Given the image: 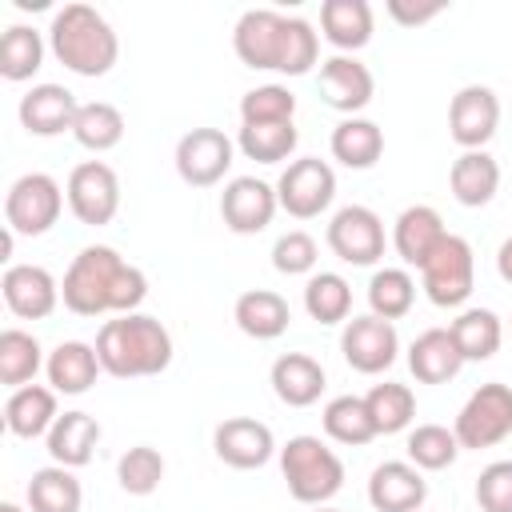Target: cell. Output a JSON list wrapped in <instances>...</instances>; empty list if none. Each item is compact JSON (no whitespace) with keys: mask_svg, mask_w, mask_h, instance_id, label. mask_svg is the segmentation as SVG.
I'll use <instances>...</instances> for the list:
<instances>
[{"mask_svg":"<svg viewBox=\"0 0 512 512\" xmlns=\"http://www.w3.org/2000/svg\"><path fill=\"white\" fill-rule=\"evenodd\" d=\"M144 296H148V276L108 244L80 248L60 280V300L76 316L140 312Z\"/></svg>","mask_w":512,"mask_h":512,"instance_id":"obj_1","label":"cell"},{"mask_svg":"<svg viewBox=\"0 0 512 512\" xmlns=\"http://www.w3.org/2000/svg\"><path fill=\"white\" fill-rule=\"evenodd\" d=\"M232 48L244 68L304 76L320 60V32L304 16H284L276 8H248L232 28Z\"/></svg>","mask_w":512,"mask_h":512,"instance_id":"obj_2","label":"cell"},{"mask_svg":"<svg viewBox=\"0 0 512 512\" xmlns=\"http://www.w3.org/2000/svg\"><path fill=\"white\" fill-rule=\"evenodd\" d=\"M172 332L148 316V312H124L100 324L96 332V356L100 368L116 380H140L160 376L172 364Z\"/></svg>","mask_w":512,"mask_h":512,"instance_id":"obj_3","label":"cell"},{"mask_svg":"<svg viewBox=\"0 0 512 512\" xmlns=\"http://www.w3.org/2000/svg\"><path fill=\"white\" fill-rule=\"evenodd\" d=\"M48 52L76 76H108L120 60V36L92 4H64L48 24Z\"/></svg>","mask_w":512,"mask_h":512,"instance_id":"obj_4","label":"cell"},{"mask_svg":"<svg viewBox=\"0 0 512 512\" xmlns=\"http://www.w3.org/2000/svg\"><path fill=\"white\" fill-rule=\"evenodd\" d=\"M280 472L288 484V496L300 504H328L344 488V460L320 440V436H292L280 444Z\"/></svg>","mask_w":512,"mask_h":512,"instance_id":"obj_5","label":"cell"},{"mask_svg":"<svg viewBox=\"0 0 512 512\" xmlns=\"http://www.w3.org/2000/svg\"><path fill=\"white\" fill-rule=\"evenodd\" d=\"M64 188L48 172H24L4 192V228L16 236H44L64 212Z\"/></svg>","mask_w":512,"mask_h":512,"instance_id":"obj_6","label":"cell"},{"mask_svg":"<svg viewBox=\"0 0 512 512\" xmlns=\"http://www.w3.org/2000/svg\"><path fill=\"white\" fill-rule=\"evenodd\" d=\"M420 288L436 308H460L476 288V252L464 236L448 232L420 268Z\"/></svg>","mask_w":512,"mask_h":512,"instance_id":"obj_7","label":"cell"},{"mask_svg":"<svg viewBox=\"0 0 512 512\" xmlns=\"http://www.w3.org/2000/svg\"><path fill=\"white\" fill-rule=\"evenodd\" d=\"M452 432H456L460 448H468V452H480V448L508 440L512 436V388L500 380L480 384L464 400V408L456 412Z\"/></svg>","mask_w":512,"mask_h":512,"instance_id":"obj_8","label":"cell"},{"mask_svg":"<svg viewBox=\"0 0 512 512\" xmlns=\"http://www.w3.org/2000/svg\"><path fill=\"white\" fill-rule=\"evenodd\" d=\"M276 200L292 220H312L332 208L336 200V172L320 156L288 160V168L276 180Z\"/></svg>","mask_w":512,"mask_h":512,"instance_id":"obj_9","label":"cell"},{"mask_svg":"<svg viewBox=\"0 0 512 512\" xmlns=\"http://www.w3.org/2000/svg\"><path fill=\"white\" fill-rule=\"evenodd\" d=\"M64 196H68V212H72L80 224L104 228V224H112V216L120 212V176H116V168L104 164V160H80V164L68 172Z\"/></svg>","mask_w":512,"mask_h":512,"instance_id":"obj_10","label":"cell"},{"mask_svg":"<svg viewBox=\"0 0 512 512\" xmlns=\"http://www.w3.org/2000/svg\"><path fill=\"white\" fill-rule=\"evenodd\" d=\"M328 248L352 268H372L384 256V220L368 204H344L328 220Z\"/></svg>","mask_w":512,"mask_h":512,"instance_id":"obj_11","label":"cell"},{"mask_svg":"<svg viewBox=\"0 0 512 512\" xmlns=\"http://www.w3.org/2000/svg\"><path fill=\"white\" fill-rule=\"evenodd\" d=\"M176 172L192 188H212L228 176L236 160V140L224 136L220 128H192L176 140Z\"/></svg>","mask_w":512,"mask_h":512,"instance_id":"obj_12","label":"cell"},{"mask_svg":"<svg viewBox=\"0 0 512 512\" xmlns=\"http://www.w3.org/2000/svg\"><path fill=\"white\" fill-rule=\"evenodd\" d=\"M340 352L348 360L352 372L360 376H380L396 364L400 356V336H396V324L392 320H380V316H352L340 332Z\"/></svg>","mask_w":512,"mask_h":512,"instance_id":"obj_13","label":"cell"},{"mask_svg":"<svg viewBox=\"0 0 512 512\" xmlns=\"http://www.w3.org/2000/svg\"><path fill=\"white\" fill-rule=\"evenodd\" d=\"M280 212L276 200V184L260 180V176H232L220 192V220L228 232L236 236H256L272 224V216Z\"/></svg>","mask_w":512,"mask_h":512,"instance_id":"obj_14","label":"cell"},{"mask_svg":"<svg viewBox=\"0 0 512 512\" xmlns=\"http://www.w3.org/2000/svg\"><path fill=\"white\" fill-rule=\"evenodd\" d=\"M316 88H320V100H324L332 112H340V116H360V112L372 104V96H376V76H372V68H368L364 60L336 52V56L320 60Z\"/></svg>","mask_w":512,"mask_h":512,"instance_id":"obj_15","label":"cell"},{"mask_svg":"<svg viewBox=\"0 0 512 512\" xmlns=\"http://www.w3.org/2000/svg\"><path fill=\"white\" fill-rule=\"evenodd\" d=\"M212 452H216L220 464H228L236 472H252V468H264L280 448H276V436H272V428L264 420L228 416L212 432Z\"/></svg>","mask_w":512,"mask_h":512,"instance_id":"obj_16","label":"cell"},{"mask_svg":"<svg viewBox=\"0 0 512 512\" xmlns=\"http://www.w3.org/2000/svg\"><path fill=\"white\" fill-rule=\"evenodd\" d=\"M496 128H500V96L488 84H464L448 104V136L464 152H476L496 136Z\"/></svg>","mask_w":512,"mask_h":512,"instance_id":"obj_17","label":"cell"},{"mask_svg":"<svg viewBox=\"0 0 512 512\" xmlns=\"http://www.w3.org/2000/svg\"><path fill=\"white\" fill-rule=\"evenodd\" d=\"M0 292L8 312L20 320H44L60 304V280L44 264H8L0 276Z\"/></svg>","mask_w":512,"mask_h":512,"instance_id":"obj_18","label":"cell"},{"mask_svg":"<svg viewBox=\"0 0 512 512\" xmlns=\"http://www.w3.org/2000/svg\"><path fill=\"white\" fill-rule=\"evenodd\" d=\"M428 500V480L412 460H384L368 476V504L376 512H420Z\"/></svg>","mask_w":512,"mask_h":512,"instance_id":"obj_19","label":"cell"},{"mask_svg":"<svg viewBox=\"0 0 512 512\" xmlns=\"http://www.w3.org/2000/svg\"><path fill=\"white\" fill-rule=\"evenodd\" d=\"M76 112H80V100L64 84H32L20 96V108H16L20 128L28 136H60V132H72Z\"/></svg>","mask_w":512,"mask_h":512,"instance_id":"obj_20","label":"cell"},{"mask_svg":"<svg viewBox=\"0 0 512 512\" xmlns=\"http://www.w3.org/2000/svg\"><path fill=\"white\" fill-rule=\"evenodd\" d=\"M268 384L276 392L280 404L288 408H308L324 396L328 388V376H324V364L308 352H284L272 360V372H268Z\"/></svg>","mask_w":512,"mask_h":512,"instance_id":"obj_21","label":"cell"},{"mask_svg":"<svg viewBox=\"0 0 512 512\" xmlns=\"http://www.w3.org/2000/svg\"><path fill=\"white\" fill-rule=\"evenodd\" d=\"M448 236L444 216L432 204H412L396 216L392 224V248L408 268H424V260L440 248V240Z\"/></svg>","mask_w":512,"mask_h":512,"instance_id":"obj_22","label":"cell"},{"mask_svg":"<svg viewBox=\"0 0 512 512\" xmlns=\"http://www.w3.org/2000/svg\"><path fill=\"white\" fill-rule=\"evenodd\" d=\"M100 420L92 416V412H80V408H72V412H60L56 416V424L48 428V436H44V444H48V456H52V464H64V468H84L88 460H92V452H96V444H100Z\"/></svg>","mask_w":512,"mask_h":512,"instance_id":"obj_23","label":"cell"},{"mask_svg":"<svg viewBox=\"0 0 512 512\" xmlns=\"http://www.w3.org/2000/svg\"><path fill=\"white\" fill-rule=\"evenodd\" d=\"M56 388L52 384H24L16 392H8L4 400V428L20 440H36L48 436V428L56 424L60 408H56Z\"/></svg>","mask_w":512,"mask_h":512,"instance_id":"obj_24","label":"cell"},{"mask_svg":"<svg viewBox=\"0 0 512 512\" xmlns=\"http://www.w3.org/2000/svg\"><path fill=\"white\" fill-rule=\"evenodd\" d=\"M448 188H452V200L464 204V208H484L492 204V196L500 192V164L488 148H476V152H460L448 168Z\"/></svg>","mask_w":512,"mask_h":512,"instance_id":"obj_25","label":"cell"},{"mask_svg":"<svg viewBox=\"0 0 512 512\" xmlns=\"http://www.w3.org/2000/svg\"><path fill=\"white\" fill-rule=\"evenodd\" d=\"M100 372L104 368H100L96 344H84V340H60L44 364V376L60 396H84Z\"/></svg>","mask_w":512,"mask_h":512,"instance_id":"obj_26","label":"cell"},{"mask_svg":"<svg viewBox=\"0 0 512 512\" xmlns=\"http://www.w3.org/2000/svg\"><path fill=\"white\" fill-rule=\"evenodd\" d=\"M232 320H236V328H240L244 336H252V340H276V336L288 332L292 308H288V300H284L280 292H272V288H248V292L236 296Z\"/></svg>","mask_w":512,"mask_h":512,"instance_id":"obj_27","label":"cell"},{"mask_svg":"<svg viewBox=\"0 0 512 512\" xmlns=\"http://www.w3.org/2000/svg\"><path fill=\"white\" fill-rule=\"evenodd\" d=\"M372 4L368 0H324L320 4V36L344 56L360 52L372 40Z\"/></svg>","mask_w":512,"mask_h":512,"instance_id":"obj_28","label":"cell"},{"mask_svg":"<svg viewBox=\"0 0 512 512\" xmlns=\"http://www.w3.org/2000/svg\"><path fill=\"white\" fill-rule=\"evenodd\" d=\"M464 368V356L448 328H428L408 344V372L420 384H448Z\"/></svg>","mask_w":512,"mask_h":512,"instance_id":"obj_29","label":"cell"},{"mask_svg":"<svg viewBox=\"0 0 512 512\" xmlns=\"http://www.w3.org/2000/svg\"><path fill=\"white\" fill-rule=\"evenodd\" d=\"M328 148H332V160H340L352 172H364L384 156V128L368 116H344L332 128Z\"/></svg>","mask_w":512,"mask_h":512,"instance_id":"obj_30","label":"cell"},{"mask_svg":"<svg viewBox=\"0 0 512 512\" xmlns=\"http://www.w3.org/2000/svg\"><path fill=\"white\" fill-rule=\"evenodd\" d=\"M24 504H28V512H80L84 488L72 468L48 464V468L32 472V480L24 488Z\"/></svg>","mask_w":512,"mask_h":512,"instance_id":"obj_31","label":"cell"},{"mask_svg":"<svg viewBox=\"0 0 512 512\" xmlns=\"http://www.w3.org/2000/svg\"><path fill=\"white\" fill-rule=\"evenodd\" d=\"M464 364L472 360H492L504 344V320L492 308H460V316L448 324Z\"/></svg>","mask_w":512,"mask_h":512,"instance_id":"obj_32","label":"cell"},{"mask_svg":"<svg viewBox=\"0 0 512 512\" xmlns=\"http://www.w3.org/2000/svg\"><path fill=\"white\" fill-rule=\"evenodd\" d=\"M44 52H48L44 32H36L32 24L4 28V36H0V76L12 80V84L32 80L40 72V64H44Z\"/></svg>","mask_w":512,"mask_h":512,"instance_id":"obj_33","label":"cell"},{"mask_svg":"<svg viewBox=\"0 0 512 512\" xmlns=\"http://www.w3.org/2000/svg\"><path fill=\"white\" fill-rule=\"evenodd\" d=\"M48 364L40 340L24 328H4L0 332V384L4 388H24L36 380V372Z\"/></svg>","mask_w":512,"mask_h":512,"instance_id":"obj_34","label":"cell"},{"mask_svg":"<svg viewBox=\"0 0 512 512\" xmlns=\"http://www.w3.org/2000/svg\"><path fill=\"white\" fill-rule=\"evenodd\" d=\"M320 424H324L328 440H336L344 448H360V444L376 440V424L368 416V404H364V396H352V392L332 396L320 412Z\"/></svg>","mask_w":512,"mask_h":512,"instance_id":"obj_35","label":"cell"},{"mask_svg":"<svg viewBox=\"0 0 512 512\" xmlns=\"http://www.w3.org/2000/svg\"><path fill=\"white\" fill-rule=\"evenodd\" d=\"M304 312L316 324H348L352 316V284L340 272H312L304 284Z\"/></svg>","mask_w":512,"mask_h":512,"instance_id":"obj_36","label":"cell"},{"mask_svg":"<svg viewBox=\"0 0 512 512\" xmlns=\"http://www.w3.org/2000/svg\"><path fill=\"white\" fill-rule=\"evenodd\" d=\"M364 404H368V416L376 424V436H392V432H404L412 420H416V392L408 384H396V380H384V384H372L364 392Z\"/></svg>","mask_w":512,"mask_h":512,"instance_id":"obj_37","label":"cell"},{"mask_svg":"<svg viewBox=\"0 0 512 512\" xmlns=\"http://www.w3.org/2000/svg\"><path fill=\"white\" fill-rule=\"evenodd\" d=\"M72 136L88 152H112L124 140V112L116 104H108V100H88L76 112Z\"/></svg>","mask_w":512,"mask_h":512,"instance_id":"obj_38","label":"cell"},{"mask_svg":"<svg viewBox=\"0 0 512 512\" xmlns=\"http://www.w3.org/2000/svg\"><path fill=\"white\" fill-rule=\"evenodd\" d=\"M300 144V132L292 120H280V124H240L236 132V148L256 160V164H284Z\"/></svg>","mask_w":512,"mask_h":512,"instance_id":"obj_39","label":"cell"},{"mask_svg":"<svg viewBox=\"0 0 512 512\" xmlns=\"http://www.w3.org/2000/svg\"><path fill=\"white\" fill-rule=\"evenodd\" d=\"M416 304V280L408 268H376L368 280V308L380 320H400Z\"/></svg>","mask_w":512,"mask_h":512,"instance_id":"obj_40","label":"cell"},{"mask_svg":"<svg viewBox=\"0 0 512 512\" xmlns=\"http://www.w3.org/2000/svg\"><path fill=\"white\" fill-rule=\"evenodd\" d=\"M404 452H408V460L420 472H440V468H452L464 448H460V440H456L452 428H444V424H416L408 432Z\"/></svg>","mask_w":512,"mask_h":512,"instance_id":"obj_41","label":"cell"},{"mask_svg":"<svg viewBox=\"0 0 512 512\" xmlns=\"http://www.w3.org/2000/svg\"><path fill=\"white\" fill-rule=\"evenodd\" d=\"M116 480L128 496H152L164 480V456L152 444H136L116 460Z\"/></svg>","mask_w":512,"mask_h":512,"instance_id":"obj_42","label":"cell"},{"mask_svg":"<svg viewBox=\"0 0 512 512\" xmlns=\"http://www.w3.org/2000/svg\"><path fill=\"white\" fill-rule=\"evenodd\" d=\"M296 116V96L284 84H256L240 96V124H280Z\"/></svg>","mask_w":512,"mask_h":512,"instance_id":"obj_43","label":"cell"},{"mask_svg":"<svg viewBox=\"0 0 512 512\" xmlns=\"http://www.w3.org/2000/svg\"><path fill=\"white\" fill-rule=\"evenodd\" d=\"M316 260H320V248L304 228H292V232L276 236V244H272V268L280 276H312Z\"/></svg>","mask_w":512,"mask_h":512,"instance_id":"obj_44","label":"cell"},{"mask_svg":"<svg viewBox=\"0 0 512 512\" xmlns=\"http://www.w3.org/2000/svg\"><path fill=\"white\" fill-rule=\"evenodd\" d=\"M480 512H512V460H492L476 476Z\"/></svg>","mask_w":512,"mask_h":512,"instance_id":"obj_45","label":"cell"},{"mask_svg":"<svg viewBox=\"0 0 512 512\" xmlns=\"http://www.w3.org/2000/svg\"><path fill=\"white\" fill-rule=\"evenodd\" d=\"M388 8V16L396 20V24H404V28H416V24H428V20H436L448 4L444 0H428V4H412V0H388L384 4Z\"/></svg>","mask_w":512,"mask_h":512,"instance_id":"obj_46","label":"cell"},{"mask_svg":"<svg viewBox=\"0 0 512 512\" xmlns=\"http://www.w3.org/2000/svg\"><path fill=\"white\" fill-rule=\"evenodd\" d=\"M496 272H500V280H504V284H512V236L496 248Z\"/></svg>","mask_w":512,"mask_h":512,"instance_id":"obj_47","label":"cell"},{"mask_svg":"<svg viewBox=\"0 0 512 512\" xmlns=\"http://www.w3.org/2000/svg\"><path fill=\"white\" fill-rule=\"evenodd\" d=\"M0 512H28V508H20V504H12V500H4V504H0Z\"/></svg>","mask_w":512,"mask_h":512,"instance_id":"obj_48","label":"cell"},{"mask_svg":"<svg viewBox=\"0 0 512 512\" xmlns=\"http://www.w3.org/2000/svg\"><path fill=\"white\" fill-rule=\"evenodd\" d=\"M316 512H340V508H328V504H320V508H316Z\"/></svg>","mask_w":512,"mask_h":512,"instance_id":"obj_49","label":"cell"}]
</instances>
